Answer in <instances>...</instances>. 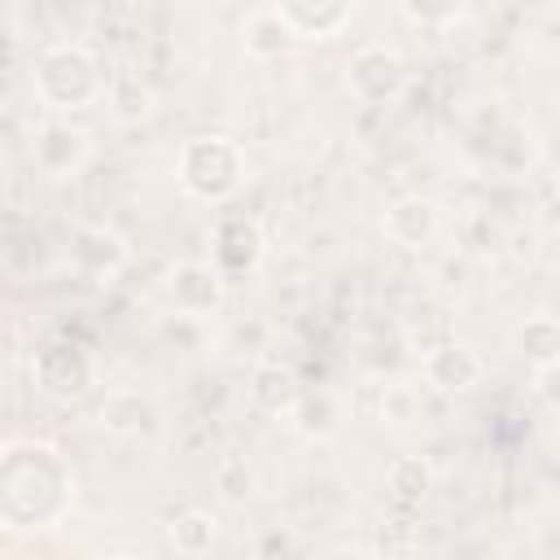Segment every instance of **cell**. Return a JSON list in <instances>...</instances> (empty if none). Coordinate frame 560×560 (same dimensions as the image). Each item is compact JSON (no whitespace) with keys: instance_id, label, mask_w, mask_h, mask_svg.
<instances>
[{"instance_id":"cell-6","label":"cell","mask_w":560,"mask_h":560,"mask_svg":"<svg viewBox=\"0 0 560 560\" xmlns=\"http://www.w3.org/2000/svg\"><path fill=\"white\" fill-rule=\"evenodd\" d=\"M407 61L389 44H363L346 61V88L359 105H394L407 92Z\"/></svg>"},{"instance_id":"cell-15","label":"cell","mask_w":560,"mask_h":560,"mask_svg":"<svg viewBox=\"0 0 560 560\" xmlns=\"http://www.w3.org/2000/svg\"><path fill=\"white\" fill-rule=\"evenodd\" d=\"M385 490L398 508H420L424 494L433 490V468L420 459V455H402L385 468Z\"/></svg>"},{"instance_id":"cell-10","label":"cell","mask_w":560,"mask_h":560,"mask_svg":"<svg viewBox=\"0 0 560 560\" xmlns=\"http://www.w3.org/2000/svg\"><path fill=\"white\" fill-rule=\"evenodd\" d=\"M420 376L438 394H468L486 381V359L468 341H438L420 354Z\"/></svg>"},{"instance_id":"cell-9","label":"cell","mask_w":560,"mask_h":560,"mask_svg":"<svg viewBox=\"0 0 560 560\" xmlns=\"http://www.w3.org/2000/svg\"><path fill=\"white\" fill-rule=\"evenodd\" d=\"M267 4L280 18V26L293 35V44H324L350 26L359 0H267Z\"/></svg>"},{"instance_id":"cell-8","label":"cell","mask_w":560,"mask_h":560,"mask_svg":"<svg viewBox=\"0 0 560 560\" xmlns=\"http://www.w3.org/2000/svg\"><path fill=\"white\" fill-rule=\"evenodd\" d=\"M262 258H267V236H262L258 219H249L241 210H223L210 228V262L228 280H236V276L258 271Z\"/></svg>"},{"instance_id":"cell-19","label":"cell","mask_w":560,"mask_h":560,"mask_svg":"<svg viewBox=\"0 0 560 560\" xmlns=\"http://www.w3.org/2000/svg\"><path fill=\"white\" fill-rule=\"evenodd\" d=\"M416 411H420V398H416V385H389V389H385V402H381V416H385L389 424H407V420H416Z\"/></svg>"},{"instance_id":"cell-5","label":"cell","mask_w":560,"mask_h":560,"mask_svg":"<svg viewBox=\"0 0 560 560\" xmlns=\"http://www.w3.org/2000/svg\"><path fill=\"white\" fill-rule=\"evenodd\" d=\"M162 302L184 319H210L228 302V276L210 258H184L162 276Z\"/></svg>"},{"instance_id":"cell-3","label":"cell","mask_w":560,"mask_h":560,"mask_svg":"<svg viewBox=\"0 0 560 560\" xmlns=\"http://www.w3.org/2000/svg\"><path fill=\"white\" fill-rule=\"evenodd\" d=\"M245 179H249L245 149L223 131L188 136L175 153V184L201 206H228L245 188Z\"/></svg>"},{"instance_id":"cell-18","label":"cell","mask_w":560,"mask_h":560,"mask_svg":"<svg viewBox=\"0 0 560 560\" xmlns=\"http://www.w3.org/2000/svg\"><path fill=\"white\" fill-rule=\"evenodd\" d=\"M398 9L407 13L411 26H424V31H451L468 18L472 0H398Z\"/></svg>"},{"instance_id":"cell-2","label":"cell","mask_w":560,"mask_h":560,"mask_svg":"<svg viewBox=\"0 0 560 560\" xmlns=\"http://www.w3.org/2000/svg\"><path fill=\"white\" fill-rule=\"evenodd\" d=\"M105 66L88 44H48L31 66V92L44 114H83L105 96Z\"/></svg>"},{"instance_id":"cell-13","label":"cell","mask_w":560,"mask_h":560,"mask_svg":"<svg viewBox=\"0 0 560 560\" xmlns=\"http://www.w3.org/2000/svg\"><path fill=\"white\" fill-rule=\"evenodd\" d=\"M284 416H289L293 433H302V438H311V442H328V438H337V433L346 429L350 407H346V398H341L337 389L315 385V389H298V394L289 398Z\"/></svg>"},{"instance_id":"cell-16","label":"cell","mask_w":560,"mask_h":560,"mask_svg":"<svg viewBox=\"0 0 560 560\" xmlns=\"http://www.w3.org/2000/svg\"><path fill=\"white\" fill-rule=\"evenodd\" d=\"M171 547L179 556H206L214 542H219V516L206 512V508H184L175 521H171Z\"/></svg>"},{"instance_id":"cell-4","label":"cell","mask_w":560,"mask_h":560,"mask_svg":"<svg viewBox=\"0 0 560 560\" xmlns=\"http://www.w3.org/2000/svg\"><path fill=\"white\" fill-rule=\"evenodd\" d=\"M35 389L52 402H79L96 385V359L79 341H48L31 359Z\"/></svg>"},{"instance_id":"cell-1","label":"cell","mask_w":560,"mask_h":560,"mask_svg":"<svg viewBox=\"0 0 560 560\" xmlns=\"http://www.w3.org/2000/svg\"><path fill=\"white\" fill-rule=\"evenodd\" d=\"M74 468L44 438L0 442V529L44 534L74 512Z\"/></svg>"},{"instance_id":"cell-17","label":"cell","mask_w":560,"mask_h":560,"mask_svg":"<svg viewBox=\"0 0 560 560\" xmlns=\"http://www.w3.org/2000/svg\"><path fill=\"white\" fill-rule=\"evenodd\" d=\"M241 39H245V52H254V57H280L289 44H293V35L280 26V18L271 13V4L267 9H258L245 26H241Z\"/></svg>"},{"instance_id":"cell-12","label":"cell","mask_w":560,"mask_h":560,"mask_svg":"<svg viewBox=\"0 0 560 560\" xmlns=\"http://www.w3.org/2000/svg\"><path fill=\"white\" fill-rule=\"evenodd\" d=\"M127 258H131L127 254V241L114 228H105V223L74 228V236H70V262H74V271L88 276V280H96V284H109L127 267Z\"/></svg>"},{"instance_id":"cell-11","label":"cell","mask_w":560,"mask_h":560,"mask_svg":"<svg viewBox=\"0 0 560 560\" xmlns=\"http://www.w3.org/2000/svg\"><path fill=\"white\" fill-rule=\"evenodd\" d=\"M385 236L402 249H429L438 236H442V206L433 197H420V192H407V197H394L385 206V219H381Z\"/></svg>"},{"instance_id":"cell-14","label":"cell","mask_w":560,"mask_h":560,"mask_svg":"<svg viewBox=\"0 0 560 560\" xmlns=\"http://www.w3.org/2000/svg\"><path fill=\"white\" fill-rule=\"evenodd\" d=\"M516 354L534 368V372H551L556 368V359H560V328H556V319L551 315H529L525 324H521V332H516Z\"/></svg>"},{"instance_id":"cell-7","label":"cell","mask_w":560,"mask_h":560,"mask_svg":"<svg viewBox=\"0 0 560 560\" xmlns=\"http://www.w3.org/2000/svg\"><path fill=\"white\" fill-rule=\"evenodd\" d=\"M31 162L44 179H57V184L74 179L92 162V136L79 122H70L66 114H48L31 131Z\"/></svg>"}]
</instances>
